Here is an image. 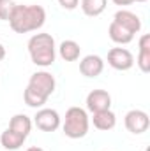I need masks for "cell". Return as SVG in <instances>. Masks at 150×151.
<instances>
[{
  "label": "cell",
  "mask_w": 150,
  "mask_h": 151,
  "mask_svg": "<svg viewBox=\"0 0 150 151\" xmlns=\"http://www.w3.org/2000/svg\"><path fill=\"white\" fill-rule=\"evenodd\" d=\"M124 125H125V128L131 134L140 135V134H143V132L149 130L150 118H149V114L145 113V111H141V109H133V111H129V113L125 114Z\"/></svg>",
  "instance_id": "5b68a950"
},
{
  "label": "cell",
  "mask_w": 150,
  "mask_h": 151,
  "mask_svg": "<svg viewBox=\"0 0 150 151\" xmlns=\"http://www.w3.org/2000/svg\"><path fill=\"white\" fill-rule=\"evenodd\" d=\"M88 127H90V119L85 109L81 107H69L66 118H64V134L69 139H81L88 134Z\"/></svg>",
  "instance_id": "277c9868"
},
{
  "label": "cell",
  "mask_w": 150,
  "mask_h": 151,
  "mask_svg": "<svg viewBox=\"0 0 150 151\" xmlns=\"http://www.w3.org/2000/svg\"><path fill=\"white\" fill-rule=\"evenodd\" d=\"M12 9H14L12 0H0V19L2 21H9Z\"/></svg>",
  "instance_id": "ac0fdd59"
},
{
  "label": "cell",
  "mask_w": 150,
  "mask_h": 151,
  "mask_svg": "<svg viewBox=\"0 0 150 151\" xmlns=\"http://www.w3.org/2000/svg\"><path fill=\"white\" fill-rule=\"evenodd\" d=\"M79 53H81L79 44H78L76 40H71V39L64 40V42L58 46V55H60V58L66 60V62H76V60L79 58Z\"/></svg>",
  "instance_id": "9a60e30c"
},
{
  "label": "cell",
  "mask_w": 150,
  "mask_h": 151,
  "mask_svg": "<svg viewBox=\"0 0 150 151\" xmlns=\"http://www.w3.org/2000/svg\"><path fill=\"white\" fill-rule=\"evenodd\" d=\"M5 58V47H4V44H0V62Z\"/></svg>",
  "instance_id": "44dd1931"
},
{
  "label": "cell",
  "mask_w": 150,
  "mask_h": 151,
  "mask_svg": "<svg viewBox=\"0 0 150 151\" xmlns=\"http://www.w3.org/2000/svg\"><path fill=\"white\" fill-rule=\"evenodd\" d=\"M25 141H27V137H25V135H21V134L14 132V130H11V128L4 130V132H2V135H0V144H2L5 150H9V151L20 150V148L23 146V142H25Z\"/></svg>",
  "instance_id": "4fadbf2b"
},
{
  "label": "cell",
  "mask_w": 150,
  "mask_h": 151,
  "mask_svg": "<svg viewBox=\"0 0 150 151\" xmlns=\"http://www.w3.org/2000/svg\"><path fill=\"white\" fill-rule=\"evenodd\" d=\"M110 107H111V95L106 90H92L87 95V109L92 114L108 111Z\"/></svg>",
  "instance_id": "ba28073f"
},
{
  "label": "cell",
  "mask_w": 150,
  "mask_h": 151,
  "mask_svg": "<svg viewBox=\"0 0 150 151\" xmlns=\"http://www.w3.org/2000/svg\"><path fill=\"white\" fill-rule=\"evenodd\" d=\"M55 86H57V81L53 74L46 72V70H39V72H34L28 79V84L23 91V100L28 107H42L50 95L55 91Z\"/></svg>",
  "instance_id": "6da1fadb"
},
{
  "label": "cell",
  "mask_w": 150,
  "mask_h": 151,
  "mask_svg": "<svg viewBox=\"0 0 150 151\" xmlns=\"http://www.w3.org/2000/svg\"><path fill=\"white\" fill-rule=\"evenodd\" d=\"M92 123L97 130H103V132H108L115 128L117 125V116L113 113L111 109L108 111H101V113H94L92 114Z\"/></svg>",
  "instance_id": "8fae6325"
},
{
  "label": "cell",
  "mask_w": 150,
  "mask_h": 151,
  "mask_svg": "<svg viewBox=\"0 0 150 151\" xmlns=\"http://www.w3.org/2000/svg\"><path fill=\"white\" fill-rule=\"evenodd\" d=\"M34 125L42 132H55L60 127V114L55 109L42 107L34 116Z\"/></svg>",
  "instance_id": "8992f818"
},
{
  "label": "cell",
  "mask_w": 150,
  "mask_h": 151,
  "mask_svg": "<svg viewBox=\"0 0 150 151\" xmlns=\"http://www.w3.org/2000/svg\"><path fill=\"white\" fill-rule=\"evenodd\" d=\"M28 55L37 67H50L57 58V46L51 34H36L28 39Z\"/></svg>",
  "instance_id": "3957f363"
},
{
  "label": "cell",
  "mask_w": 150,
  "mask_h": 151,
  "mask_svg": "<svg viewBox=\"0 0 150 151\" xmlns=\"http://www.w3.org/2000/svg\"><path fill=\"white\" fill-rule=\"evenodd\" d=\"M134 0H113V4H117V5H129V4H133Z\"/></svg>",
  "instance_id": "ffe728a7"
},
{
  "label": "cell",
  "mask_w": 150,
  "mask_h": 151,
  "mask_svg": "<svg viewBox=\"0 0 150 151\" xmlns=\"http://www.w3.org/2000/svg\"><path fill=\"white\" fill-rule=\"evenodd\" d=\"M58 4H60L64 9H67V11H73V9L78 7L79 0H58Z\"/></svg>",
  "instance_id": "d6986e66"
},
{
  "label": "cell",
  "mask_w": 150,
  "mask_h": 151,
  "mask_svg": "<svg viewBox=\"0 0 150 151\" xmlns=\"http://www.w3.org/2000/svg\"><path fill=\"white\" fill-rule=\"evenodd\" d=\"M138 67L141 72H150V35L145 34L140 39V53H138V60H136Z\"/></svg>",
  "instance_id": "7c38bea8"
},
{
  "label": "cell",
  "mask_w": 150,
  "mask_h": 151,
  "mask_svg": "<svg viewBox=\"0 0 150 151\" xmlns=\"http://www.w3.org/2000/svg\"><path fill=\"white\" fill-rule=\"evenodd\" d=\"M108 65L115 70H129L134 65V56L125 47H111L108 51Z\"/></svg>",
  "instance_id": "52a82bcc"
},
{
  "label": "cell",
  "mask_w": 150,
  "mask_h": 151,
  "mask_svg": "<svg viewBox=\"0 0 150 151\" xmlns=\"http://www.w3.org/2000/svg\"><path fill=\"white\" fill-rule=\"evenodd\" d=\"M113 21H117L118 25H122L124 28H127L134 35L141 30V19H140V16L134 14V12H131V11H125V9L117 11L115 16H113Z\"/></svg>",
  "instance_id": "30bf717a"
},
{
  "label": "cell",
  "mask_w": 150,
  "mask_h": 151,
  "mask_svg": "<svg viewBox=\"0 0 150 151\" xmlns=\"http://www.w3.org/2000/svg\"><path fill=\"white\" fill-rule=\"evenodd\" d=\"M106 5H108V0H81V11H83V14H87L90 18L103 14Z\"/></svg>",
  "instance_id": "e0dca14e"
},
{
  "label": "cell",
  "mask_w": 150,
  "mask_h": 151,
  "mask_svg": "<svg viewBox=\"0 0 150 151\" xmlns=\"http://www.w3.org/2000/svg\"><path fill=\"white\" fill-rule=\"evenodd\" d=\"M9 128L21 134V135H25V137H28V134L32 130V119L27 114H14L11 118V121H9Z\"/></svg>",
  "instance_id": "2e32d148"
},
{
  "label": "cell",
  "mask_w": 150,
  "mask_h": 151,
  "mask_svg": "<svg viewBox=\"0 0 150 151\" xmlns=\"http://www.w3.org/2000/svg\"><path fill=\"white\" fill-rule=\"evenodd\" d=\"M104 70V60L97 55H87L79 62V72L85 77H97Z\"/></svg>",
  "instance_id": "9c48e42d"
},
{
  "label": "cell",
  "mask_w": 150,
  "mask_h": 151,
  "mask_svg": "<svg viewBox=\"0 0 150 151\" xmlns=\"http://www.w3.org/2000/svg\"><path fill=\"white\" fill-rule=\"evenodd\" d=\"M27 151H44L42 148H39V146H32V148H28Z\"/></svg>",
  "instance_id": "7402d4cb"
},
{
  "label": "cell",
  "mask_w": 150,
  "mask_h": 151,
  "mask_svg": "<svg viewBox=\"0 0 150 151\" xmlns=\"http://www.w3.org/2000/svg\"><path fill=\"white\" fill-rule=\"evenodd\" d=\"M134 2H147V0H134Z\"/></svg>",
  "instance_id": "603a6c76"
},
{
  "label": "cell",
  "mask_w": 150,
  "mask_h": 151,
  "mask_svg": "<svg viewBox=\"0 0 150 151\" xmlns=\"http://www.w3.org/2000/svg\"><path fill=\"white\" fill-rule=\"evenodd\" d=\"M46 21V11L41 5H14L9 27L16 34H28L39 30Z\"/></svg>",
  "instance_id": "7a4b0ae2"
},
{
  "label": "cell",
  "mask_w": 150,
  "mask_h": 151,
  "mask_svg": "<svg viewBox=\"0 0 150 151\" xmlns=\"http://www.w3.org/2000/svg\"><path fill=\"white\" fill-rule=\"evenodd\" d=\"M108 35L115 44H129L133 39H134V34L129 32L127 28H124L122 25H118L117 21H111L110 23V28H108Z\"/></svg>",
  "instance_id": "5bb4252c"
}]
</instances>
